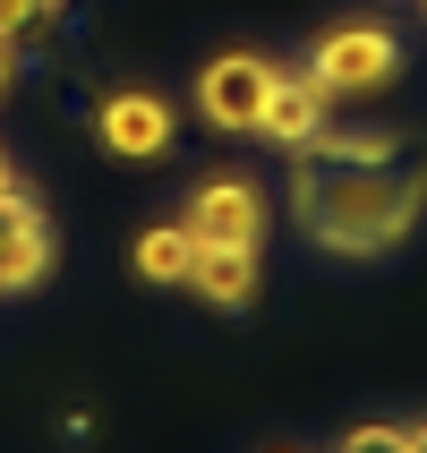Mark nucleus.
Returning <instances> with one entry per match:
<instances>
[{
  "label": "nucleus",
  "instance_id": "f257e3e1",
  "mask_svg": "<svg viewBox=\"0 0 427 453\" xmlns=\"http://www.w3.org/2000/svg\"><path fill=\"white\" fill-rule=\"evenodd\" d=\"M419 205H427V172H402V163H333V154H308L291 172V214L333 257H385L393 240H410Z\"/></svg>",
  "mask_w": 427,
  "mask_h": 453
},
{
  "label": "nucleus",
  "instance_id": "f03ea898",
  "mask_svg": "<svg viewBox=\"0 0 427 453\" xmlns=\"http://www.w3.org/2000/svg\"><path fill=\"white\" fill-rule=\"evenodd\" d=\"M308 77L325 86L333 103L342 95H377V86H393L402 77V35L377 18H342L316 35V51H308Z\"/></svg>",
  "mask_w": 427,
  "mask_h": 453
},
{
  "label": "nucleus",
  "instance_id": "7ed1b4c3",
  "mask_svg": "<svg viewBox=\"0 0 427 453\" xmlns=\"http://www.w3.org/2000/svg\"><path fill=\"white\" fill-rule=\"evenodd\" d=\"M274 60H256V51H214L197 69V111L205 128H223V137H256L265 120V103H274Z\"/></svg>",
  "mask_w": 427,
  "mask_h": 453
},
{
  "label": "nucleus",
  "instance_id": "20e7f679",
  "mask_svg": "<svg viewBox=\"0 0 427 453\" xmlns=\"http://www.w3.org/2000/svg\"><path fill=\"white\" fill-rule=\"evenodd\" d=\"M179 223H188L197 249H256V240H265V188L240 180V172H223V180H205L197 197H188Z\"/></svg>",
  "mask_w": 427,
  "mask_h": 453
},
{
  "label": "nucleus",
  "instance_id": "39448f33",
  "mask_svg": "<svg viewBox=\"0 0 427 453\" xmlns=\"http://www.w3.org/2000/svg\"><path fill=\"white\" fill-rule=\"evenodd\" d=\"M95 137H103V154H120V163H154V154H172L179 111L163 95H146V86H120V95L95 103Z\"/></svg>",
  "mask_w": 427,
  "mask_h": 453
},
{
  "label": "nucleus",
  "instance_id": "423d86ee",
  "mask_svg": "<svg viewBox=\"0 0 427 453\" xmlns=\"http://www.w3.org/2000/svg\"><path fill=\"white\" fill-rule=\"evenodd\" d=\"M43 274H51V223L26 188H9L0 197V291H34Z\"/></svg>",
  "mask_w": 427,
  "mask_h": 453
},
{
  "label": "nucleus",
  "instance_id": "0eeeda50",
  "mask_svg": "<svg viewBox=\"0 0 427 453\" xmlns=\"http://www.w3.org/2000/svg\"><path fill=\"white\" fill-rule=\"evenodd\" d=\"M333 128V95L316 86V77H274V103H265V120H256V137H274V146H291V154H308L316 137Z\"/></svg>",
  "mask_w": 427,
  "mask_h": 453
},
{
  "label": "nucleus",
  "instance_id": "6e6552de",
  "mask_svg": "<svg viewBox=\"0 0 427 453\" xmlns=\"http://www.w3.org/2000/svg\"><path fill=\"white\" fill-rule=\"evenodd\" d=\"M188 291H197L205 308H248L256 300V249H197Z\"/></svg>",
  "mask_w": 427,
  "mask_h": 453
},
{
  "label": "nucleus",
  "instance_id": "1a4fd4ad",
  "mask_svg": "<svg viewBox=\"0 0 427 453\" xmlns=\"http://www.w3.org/2000/svg\"><path fill=\"white\" fill-rule=\"evenodd\" d=\"M188 265H197V240H188V223H154V231H137V282L172 291V282H188Z\"/></svg>",
  "mask_w": 427,
  "mask_h": 453
},
{
  "label": "nucleus",
  "instance_id": "9d476101",
  "mask_svg": "<svg viewBox=\"0 0 427 453\" xmlns=\"http://www.w3.org/2000/svg\"><path fill=\"white\" fill-rule=\"evenodd\" d=\"M308 154H333V163H402V137L393 128H325Z\"/></svg>",
  "mask_w": 427,
  "mask_h": 453
},
{
  "label": "nucleus",
  "instance_id": "9b49d317",
  "mask_svg": "<svg viewBox=\"0 0 427 453\" xmlns=\"http://www.w3.org/2000/svg\"><path fill=\"white\" fill-rule=\"evenodd\" d=\"M342 453H410V428H385V419H377V428H351Z\"/></svg>",
  "mask_w": 427,
  "mask_h": 453
},
{
  "label": "nucleus",
  "instance_id": "f8f14e48",
  "mask_svg": "<svg viewBox=\"0 0 427 453\" xmlns=\"http://www.w3.org/2000/svg\"><path fill=\"white\" fill-rule=\"evenodd\" d=\"M34 26H43V0H0V43H18Z\"/></svg>",
  "mask_w": 427,
  "mask_h": 453
},
{
  "label": "nucleus",
  "instance_id": "ddd939ff",
  "mask_svg": "<svg viewBox=\"0 0 427 453\" xmlns=\"http://www.w3.org/2000/svg\"><path fill=\"white\" fill-rule=\"evenodd\" d=\"M9 86H18V51L0 43V95H9Z\"/></svg>",
  "mask_w": 427,
  "mask_h": 453
},
{
  "label": "nucleus",
  "instance_id": "4468645a",
  "mask_svg": "<svg viewBox=\"0 0 427 453\" xmlns=\"http://www.w3.org/2000/svg\"><path fill=\"white\" fill-rule=\"evenodd\" d=\"M9 188H18V172H9V154H0V197H9Z\"/></svg>",
  "mask_w": 427,
  "mask_h": 453
},
{
  "label": "nucleus",
  "instance_id": "2eb2a0df",
  "mask_svg": "<svg viewBox=\"0 0 427 453\" xmlns=\"http://www.w3.org/2000/svg\"><path fill=\"white\" fill-rule=\"evenodd\" d=\"M410 453H427V428H410Z\"/></svg>",
  "mask_w": 427,
  "mask_h": 453
},
{
  "label": "nucleus",
  "instance_id": "dca6fc26",
  "mask_svg": "<svg viewBox=\"0 0 427 453\" xmlns=\"http://www.w3.org/2000/svg\"><path fill=\"white\" fill-rule=\"evenodd\" d=\"M43 9H51V0H43Z\"/></svg>",
  "mask_w": 427,
  "mask_h": 453
}]
</instances>
